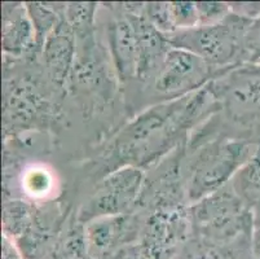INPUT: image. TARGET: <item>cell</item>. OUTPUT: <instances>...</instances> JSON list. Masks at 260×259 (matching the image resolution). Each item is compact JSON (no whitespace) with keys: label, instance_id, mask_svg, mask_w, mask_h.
<instances>
[{"label":"cell","instance_id":"7","mask_svg":"<svg viewBox=\"0 0 260 259\" xmlns=\"http://www.w3.org/2000/svg\"><path fill=\"white\" fill-rule=\"evenodd\" d=\"M146 172L141 168L122 167L96 183L94 191L80 206L78 223L88 224L96 219L117 217L135 211Z\"/></svg>","mask_w":260,"mask_h":259},{"label":"cell","instance_id":"13","mask_svg":"<svg viewBox=\"0 0 260 259\" xmlns=\"http://www.w3.org/2000/svg\"><path fill=\"white\" fill-rule=\"evenodd\" d=\"M231 185L251 210L260 208V144L251 158L236 172Z\"/></svg>","mask_w":260,"mask_h":259},{"label":"cell","instance_id":"14","mask_svg":"<svg viewBox=\"0 0 260 259\" xmlns=\"http://www.w3.org/2000/svg\"><path fill=\"white\" fill-rule=\"evenodd\" d=\"M98 3H66L65 18L74 30L75 35L94 32V17Z\"/></svg>","mask_w":260,"mask_h":259},{"label":"cell","instance_id":"5","mask_svg":"<svg viewBox=\"0 0 260 259\" xmlns=\"http://www.w3.org/2000/svg\"><path fill=\"white\" fill-rule=\"evenodd\" d=\"M191 236L211 249H223L251 236L252 210L232 188H223L189 206Z\"/></svg>","mask_w":260,"mask_h":259},{"label":"cell","instance_id":"16","mask_svg":"<svg viewBox=\"0 0 260 259\" xmlns=\"http://www.w3.org/2000/svg\"><path fill=\"white\" fill-rule=\"evenodd\" d=\"M170 8L176 32L200 26V16L196 2H172L170 3Z\"/></svg>","mask_w":260,"mask_h":259},{"label":"cell","instance_id":"10","mask_svg":"<svg viewBox=\"0 0 260 259\" xmlns=\"http://www.w3.org/2000/svg\"><path fill=\"white\" fill-rule=\"evenodd\" d=\"M75 52H77L75 33L63 14L62 20L47 38L40 52L42 66L46 70L51 82L60 91L68 87L70 73L74 65Z\"/></svg>","mask_w":260,"mask_h":259},{"label":"cell","instance_id":"3","mask_svg":"<svg viewBox=\"0 0 260 259\" xmlns=\"http://www.w3.org/2000/svg\"><path fill=\"white\" fill-rule=\"evenodd\" d=\"M219 74L200 56L172 47L153 77L124 87L127 110L138 116L150 106L183 99L205 89Z\"/></svg>","mask_w":260,"mask_h":259},{"label":"cell","instance_id":"20","mask_svg":"<svg viewBox=\"0 0 260 259\" xmlns=\"http://www.w3.org/2000/svg\"><path fill=\"white\" fill-rule=\"evenodd\" d=\"M251 253L254 259H260V208L252 210Z\"/></svg>","mask_w":260,"mask_h":259},{"label":"cell","instance_id":"12","mask_svg":"<svg viewBox=\"0 0 260 259\" xmlns=\"http://www.w3.org/2000/svg\"><path fill=\"white\" fill-rule=\"evenodd\" d=\"M143 224L144 214L138 211L96 219L86 224L87 244L96 253H105L118 244L136 239L143 232Z\"/></svg>","mask_w":260,"mask_h":259},{"label":"cell","instance_id":"6","mask_svg":"<svg viewBox=\"0 0 260 259\" xmlns=\"http://www.w3.org/2000/svg\"><path fill=\"white\" fill-rule=\"evenodd\" d=\"M252 20L231 13L220 22L177 30L169 37L171 46L185 49L206 61L219 77L247 64L246 34Z\"/></svg>","mask_w":260,"mask_h":259},{"label":"cell","instance_id":"19","mask_svg":"<svg viewBox=\"0 0 260 259\" xmlns=\"http://www.w3.org/2000/svg\"><path fill=\"white\" fill-rule=\"evenodd\" d=\"M247 64H260V16L252 20L246 34Z\"/></svg>","mask_w":260,"mask_h":259},{"label":"cell","instance_id":"2","mask_svg":"<svg viewBox=\"0 0 260 259\" xmlns=\"http://www.w3.org/2000/svg\"><path fill=\"white\" fill-rule=\"evenodd\" d=\"M209 87L216 111L191 132L185 149L191 151L219 137L260 144V64L232 69Z\"/></svg>","mask_w":260,"mask_h":259},{"label":"cell","instance_id":"11","mask_svg":"<svg viewBox=\"0 0 260 259\" xmlns=\"http://www.w3.org/2000/svg\"><path fill=\"white\" fill-rule=\"evenodd\" d=\"M3 49L6 59H31L39 56L35 30L26 3H3Z\"/></svg>","mask_w":260,"mask_h":259},{"label":"cell","instance_id":"9","mask_svg":"<svg viewBox=\"0 0 260 259\" xmlns=\"http://www.w3.org/2000/svg\"><path fill=\"white\" fill-rule=\"evenodd\" d=\"M131 16L136 37H138L139 68L136 80L132 83H145L153 77L166 54L172 48L167 35L149 22L143 14L144 3H124ZM131 84V83H129ZM128 85V84H127Z\"/></svg>","mask_w":260,"mask_h":259},{"label":"cell","instance_id":"1","mask_svg":"<svg viewBox=\"0 0 260 259\" xmlns=\"http://www.w3.org/2000/svg\"><path fill=\"white\" fill-rule=\"evenodd\" d=\"M216 111L209 85L183 99L145 109L120 128L101 154L99 177L122 167L152 170Z\"/></svg>","mask_w":260,"mask_h":259},{"label":"cell","instance_id":"15","mask_svg":"<svg viewBox=\"0 0 260 259\" xmlns=\"http://www.w3.org/2000/svg\"><path fill=\"white\" fill-rule=\"evenodd\" d=\"M144 17L152 23L162 34L170 37L176 33L174 20H172L170 3L154 2V3H144L143 6Z\"/></svg>","mask_w":260,"mask_h":259},{"label":"cell","instance_id":"17","mask_svg":"<svg viewBox=\"0 0 260 259\" xmlns=\"http://www.w3.org/2000/svg\"><path fill=\"white\" fill-rule=\"evenodd\" d=\"M23 189L26 193L32 197H43L49 193L52 188V177L48 171L42 168H34L27 171V174L23 178Z\"/></svg>","mask_w":260,"mask_h":259},{"label":"cell","instance_id":"18","mask_svg":"<svg viewBox=\"0 0 260 259\" xmlns=\"http://www.w3.org/2000/svg\"><path fill=\"white\" fill-rule=\"evenodd\" d=\"M198 16H200V26L214 25L231 13V6L225 2H196Z\"/></svg>","mask_w":260,"mask_h":259},{"label":"cell","instance_id":"4","mask_svg":"<svg viewBox=\"0 0 260 259\" xmlns=\"http://www.w3.org/2000/svg\"><path fill=\"white\" fill-rule=\"evenodd\" d=\"M257 144L219 137L196 149H184L181 179L186 205L190 206L231 183L251 158Z\"/></svg>","mask_w":260,"mask_h":259},{"label":"cell","instance_id":"8","mask_svg":"<svg viewBox=\"0 0 260 259\" xmlns=\"http://www.w3.org/2000/svg\"><path fill=\"white\" fill-rule=\"evenodd\" d=\"M112 13L106 26V43L115 77L120 85L126 87L138 77L139 49L138 37L131 16L124 3L105 4Z\"/></svg>","mask_w":260,"mask_h":259}]
</instances>
